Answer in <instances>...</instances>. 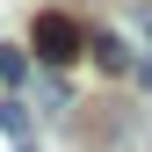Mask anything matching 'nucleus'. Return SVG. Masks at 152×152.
Returning a JSON list of instances; mask_svg holds the SVG:
<instances>
[{
  "label": "nucleus",
  "instance_id": "obj_1",
  "mask_svg": "<svg viewBox=\"0 0 152 152\" xmlns=\"http://www.w3.org/2000/svg\"><path fill=\"white\" fill-rule=\"evenodd\" d=\"M29 51H36L44 65H72V58L87 51V29L72 22V15H58V7H51V15H36V29H29Z\"/></svg>",
  "mask_w": 152,
  "mask_h": 152
},
{
  "label": "nucleus",
  "instance_id": "obj_2",
  "mask_svg": "<svg viewBox=\"0 0 152 152\" xmlns=\"http://www.w3.org/2000/svg\"><path fill=\"white\" fill-rule=\"evenodd\" d=\"M87 51H94V65H102V72H138V58L123 51V36H87Z\"/></svg>",
  "mask_w": 152,
  "mask_h": 152
},
{
  "label": "nucleus",
  "instance_id": "obj_4",
  "mask_svg": "<svg viewBox=\"0 0 152 152\" xmlns=\"http://www.w3.org/2000/svg\"><path fill=\"white\" fill-rule=\"evenodd\" d=\"M0 80H7V87H22V80H29V51L0 44Z\"/></svg>",
  "mask_w": 152,
  "mask_h": 152
},
{
  "label": "nucleus",
  "instance_id": "obj_6",
  "mask_svg": "<svg viewBox=\"0 0 152 152\" xmlns=\"http://www.w3.org/2000/svg\"><path fill=\"white\" fill-rule=\"evenodd\" d=\"M15 152H36V145H15Z\"/></svg>",
  "mask_w": 152,
  "mask_h": 152
},
{
  "label": "nucleus",
  "instance_id": "obj_5",
  "mask_svg": "<svg viewBox=\"0 0 152 152\" xmlns=\"http://www.w3.org/2000/svg\"><path fill=\"white\" fill-rule=\"evenodd\" d=\"M138 72H145V87H152V65H138Z\"/></svg>",
  "mask_w": 152,
  "mask_h": 152
},
{
  "label": "nucleus",
  "instance_id": "obj_3",
  "mask_svg": "<svg viewBox=\"0 0 152 152\" xmlns=\"http://www.w3.org/2000/svg\"><path fill=\"white\" fill-rule=\"evenodd\" d=\"M0 130H7L15 145H29V109L15 102V94H0Z\"/></svg>",
  "mask_w": 152,
  "mask_h": 152
}]
</instances>
